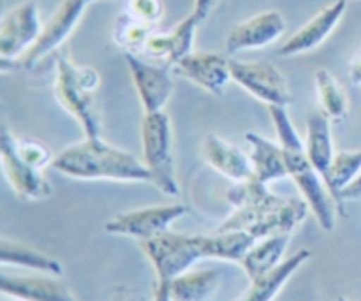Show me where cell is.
Returning a JSON list of instances; mask_svg holds the SVG:
<instances>
[{
  "label": "cell",
  "instance_id": "obj_6",
  "mask_svg": "<svg viewBox=\"0 0 361 301\" xmlns=\"http://www.w3.org/2000/svg\"><path fill=\"white\" fill-rule=\"evenodd\" d=\"M140 247L150 259L157 281H173L189 271L194 263L208 257L207 235H183L171 229L150 240H143Z\"/></svg>",
  "mask_w": 361,
  "mask_h": 301
},
{
  "label": "cell",
  "instance_id": "obj_35",
  "mask_svg": "<svg viewBox=\"0 0 361 301\" xmlns=\"http://www.w3.org/2000/svg\"><path fill=\"white\" fill-rule=\"evenodd\" d=\"M127 301H137L136 298H130V300H127Z\"/></svg>",
  "mask_w": 361,
  "mask_h": 301
},
{
  "label": "cell",
  "instance_id": "obj_23",
  "mask_svg": "<svg viewBox=\"0 0 361 301\" xmlns=\"http://www.w3.org/2000/svg\"><path fill=\"white\" fill-rule=\"evenodd\" d=\"M361 173V150H344L335 154L331 161L330 169L324 176V183L334 197L335 204L338 207V214L345 215L344 201H342V192L345 187L351 185Z\"/></svg>",
  "mask_w": 361,
  "mask_h": 301
},
{
  "label": "cell",
  "instance_id": "obj_2",
  "mask_svg": "<svg viewBox=\"0 0 361 301\" xmlns=\"http://www.w3.org/2000/svg\"><path fill=\"white\" fill-rule=\"evenodd\" d=\"M51 168L76 180L152 182L147 166L136 155L106 143L102 137H87L60 152Z\"/></svg>",
  "mask_w": 361,
  "mask_h": 301
},
{
  "label": "cell",
  "instance_id": "obj_24",
  "mask_svg": "<svg viewBox=\"0 0 361 301\" xmlns=\"http://www.w3.org/2000/svg\"><path fill=\"white\" fill-rule=\"evenodd\" d=\"M316 94L319 109L331 120V123H342L349 116V99L337 78L326 69L316 73Z\"/></svg>",
  "mask_w": 361,
  "mask_h": 301
},
{
  "label": "cell",
  "instance_id": "obj_3",
  "mask_svg": "<svg viewBox=\"0 0 361 301\" xmlns=\"http://www.w3.org/2000/svg\"><path fill=\"white\" fill-rule=\"evenodd\" d=\"M268 111H270L271 120H274L275 129H277L279 141L284 148L289 176L300 189L303 199L309 203L310 211L314 214L316 221L319 222L321 229L331 233L335 229V201L328 192L323 176L317 173V169L310 162L305 150V143L300 140L286 108H282V106H268Z\"/></svg>",
  "mask_w": 361,
  "mask_h": 301
},
{
  "label": "cell",
  "instance_id": "obj_32",
  "mask_svg": "<svg viewBox=\"0 0 361 301\" xmlns=\"http://www.w3.org/2000/svg\"><path fill=\"white\" fill-rule=\"evenodd\" d=\"M361 199V173L358 178L351 183L349 187H345V190L342 192V201H355Z\"/></svg>",
  "mask_w": 361,
  "mask_h": 301
},
{
  "label": "cell",
  "instance_id": "obj_14",
  "mask_svg": "<svg viewBox=\"0 0 361 301\" xmlns=\"http://www.w3.org/2000/svg\"><path fill=\"white\" fill-rule=\"evenodd\" d=\"M286 30V20L279 11H263L235 25L226 39V53L236 55L245 49H259L277 41Z\"/></svg>",
  "mask_w": 361,
  "mask_h": 301
},
{
  "label": "cell",
  "instance_id": "obj_4",
  "mask_svg": "<svg viewBox=\"0 0 361 301\" xmlns=\"http://www.w3.org/2000/svg\"><path fill=\"white\" fill-rule=\"evenodd\" d=\"M99 85L101 78L94 67L76 66L66 55L56 56L55 97L80 123L87 137H101V118L94 102V92Z\"/></svg>",
  "mask_w": 361,
  "mask_h": 301
},
{
  "label": "cell",
  "instance_id": "obj_11",
  "mask_svg": "<svg viewBox=\"0 0 361 301\" xmlns=\"http://www.w3.org/2000/svg\"><path fill=\"white\" fill-rule=\"evenodd\" d=\"M187 214L183 204H166V207H150L141 210L118 214L106 222L104 229L109 235H122L136 238L140 242L169 231V226Z\"/></svg>",
  "mask_w": 361,
  "mask_h": 301
},
{
  "label": "cell",
  "instance_id": "obj_21",
  "mask_svg": "<svg viewBox=\"0 0 361 301\" xmlns=\"http://www.w3.org/2000/svg\"><path fill=\"white\" fill-rule=\"evenodd\" d=\"M289 245V235H275L263 238L259 243H254L249 252L242 259V266L245 270L250 282H256L274 271L282 263L286 250Z\"/></svg>",
  "mask_w": 361,
  "mask_h": 301
},
{
  "label": "cell",
  "instance_id": "obj_13",
  "mask_svg": "<svg viewBox=\"0 0 361 301\" xmlns=\"http://www.w3.org/2000/svg\"><path fill=\"white\" fill-rule=\"evenodd\" d=\"M229 62L231 60L226 59L221 53L192 51L190 55L173 63L171 69L178 76L185 78L190 83L207 90L208 94L222 97L226 94V87L233 80Z\"/></svg>",
  "mask_w": 361,
  "mask_h": 301
},
{
  "label": "cell",
  "instance_id": "obj_9",
  "mask_svg": "<svg viewBox=\"0 0 361 301\" xmlns=\"http://www.w3.org/2000/svg\"><path fill=\"white\" fill-rule=\"evenodd\" d=\"M92 2L94 0H62L55 13L51 14V18L42 27V32L35 44L20 59L21 67L32 69L46 55L62 46L67 41V37L73 34L74 28L78 27L85 11Z\"/></svg>",
  "mask_w": 361,
  "mask_h": 301
},
{
  "label": "cell",
  "instance_id": "obj_8",
  "mask_svg": "<svg viewBox=\"0 0 361 301\" xmlns=\"http://www.w3.org/2000/svg\"><path fill=\"white\" fill-rule=\"evenodd\" d=\"M42 32L39 7L25 0L7 11L0 23V60H18L35 44Z\"/></svg>",
  "mask_w": 361,
  "mask_h": 301
},
{
  "label": "cell",
  "instance_id": "obj_18",
  "mask_svg": "<svg viewBox=\"0 0 361 301\" xmlns=\"http://www.w3.org/2000/svg\"><path fill=\"white\" fill-rule=\"evenodd\" d=\"M204 161L210 168L221 173L233 182H247L254 176V168L250 157H247L238 147L226 141L217 134H207L201 147Z\"/></svg>",
  "mask_w": 361,
  "mask_h": 301
},
{
  "label": "cell",
  "instance_id": "obj_36",
  "mask_svg": "<svg viewBox=\"0 0 361 301\" xmlns=\"http://www.w3.org/2000/svg\"><path fill=\"white\" fill-rule=\"evenodd\" d=\"M2 301H7V300H2Z\"/></svg>",
  "mask_w": 361,
  "mask_h": 301
},
{
  "label": "cell",
  "instance_id": "obj_30",
  "mask_svg": "<svg viewBox=\"0 0 361 301\" xmlns=\"http://www.w3.org/2000/svg\"><path fill=\"white\" fill-rule=\"evenodd\" d=\"M219 4V0H194L192 14H196V18L200 21H204L212 14V11L215 9V6Z\"/></svg>",
  "mask_w": 361,
  "mask_h": 301
},
{
  "label": "cell",
  "instance_id": "obj_27",
  "mask_svg": "<svg viewBox=\"0 0 361 301\" xmlns=\"http://www.w3.org/2000/svg\"><path fill=\"white\" fill-rule=\"evenodd\" d=\"M152 35L150 25L122 13L113 27V41L123 49V53H137L145 49L148 37Z\"/></svg>",
  "mask_w": 361,
  "mask_h": 301
},
{
  "label": "cell",
  "instance_id": "obj_7",
  "mask_svg": "<svg viewBox=\"0 0 361 301\" xmlns=\"http://www.w3.org/2000/svg\"><path fill=\"white\" fill-rule=\"evenodd\" d=\"M231 78L252 97L268 106H289L293 94L284 74L270 62H240L231 60Z\"/></svg>",
  "mask_w": 361,
  "mask_h": 301
},
{
  "label": "cell",
  "instance_id": "obj_26",
  "mask_svg": "<svg viewBox=\"0 0 361 301\" xmlns=\"http://www.w3.org/2000/svg\"><path fill=\"white\" fill-rule=\"evenodd\" d=\"M256 242L247 231H215L214 235H208V257L242 263Z\"/></svg>",
  "mask_w": 361,
  "mask_h": 301
},
{
  "label": "cell",
  "instance_id": "obj_31",
  "mask_svg": "<svg viewBox=\"0 0 361 301\" xmlns=\"http://www.w3.org/2000/svg\"><path fill=\"white\" fill-rule=\"evenodd\" d=\"M349 78L355 85H361V48L355 53L349 63Z\"/></svg>",
  "mask_w": 361,
  "mask_h": 301
},
{
  "label": "cell",
  "instance_id": "obj_28",
  "mask_svg": "<svg viewBox=\"0 0 361 301\" xmlns=\"http://www.w3.org/2000/svg\"><path fill=\"white\" fill-rule=\"evenodd\" d=\"M16 147H18V154H20V157L35 169L46 168V166L51 164L53 159H55L51 155V150H49L42 141L32 140V137L18 140Z\"/></svg>",
  "mask_w": 361,
  "mask_h": 301
},
{
  "label": "cell",
  "instance_id": "obj_12",
  "mask_svg": "<svg viewBox=\"0 0 361 301\" xmlns=\"http://www.w3.org/2000/svg\"><path fill=\"white\" fill-rule=\"evenodd\" d=\"M127 67H129L130 78H133L134 88L137 92L141 106H143L145 115L147 113L162 111L166 102L169 101L173 94L171 74L168 66H154L145 60H141L136 53H123Z\"/></svg>",
  "mask_w": 361,
  "mask_h": 301
},
{
  "label": "cell",
  "instance_id": "obj_5",
  "mask_svg": "<svg viewBox=\"0 0 361 301\" xmlns=\"http://www.w3.org/2000/svg\"><path fill=\"white\" fill-rule=\"evenodd\" d=\"M143 164L147 166L152 182L166 196H178L180 187L175 175L173 157V129L168 113H147L141 122Z\"/></svg>",
  "mask_w": 361,
  "mask_h": 301
},
{
  "label": "cell",
  "instance_id": "obj_10",
  "mask_svg": "<svg viewBox=\"0 0 361 301\" xmlns=\"http://www.w3.org/2000/svg\"><path fill=\"white\" fill-rule=\"evenodd\" d=\"M18 140L11 134L6 125L2 127V140H0V150H2V168L11 189L14 190L20 199L37 201L46 199L51 196V183L48 182L41 169L32 168L28 162L18 154Z\"/></svg>",
  "mask_w": 361,
  "mask_h": 301
},
{
  "label": "cell",
  "instance_id": "obj_20",
  "mask_svg": "<svg viewBox=\"0 0 361 301\" xmlns=\"http://www.w3.org/2000/svg\"><path fill=\"white\" fill-rule=\"evenodd\" d=\"M305 150L314 168L324 180L335 157V152L334 140H331V120L319 108L307 116Z\"/></svg>",
  "mask_w": 361,
  "mask_h": 301
},
{
  "label": "cell",
  "instance_id": "obj_17",
  "mask_svg": "<svg viewBox=\"0 0 361 301\" xmlns=\"http://www.w3.org/2000/svg\"><path fill=\"white\" fill-rule=\"evenodd\" d=\"M201 21L190 13L175 25L169 32H152L143 51L157 60H166L169 66L192 53L194 37Z\"/></svg>",
  "mask_w": 361,
  "mask_h": 301
},
{
  "label": "cell",
  "instance_id": "obj_25",
  "mask_svg": "<svg viewBox=\"0 0 361 301\" xmlns=\"http://www.w3.org/2000/svg\"><path fill=\"white\" fill-rule=\"evenodd\" d=\"M221 274L217 270H194L169 281L175 301H204L217 289Z\"/></svg>",
  "mask_w": 361,
  "mask_h": 301
},
{
  "label": "cell",
  "instance_id": "obj_29",
  "mask_svg": "<svg viewBox=\"0 0 361 301\" xmlns=\"http://www.w3.org/2000/svg\"><path fill=\"white\" fill-rule=\"evenodd\" d=\"M123 13L154 27L164 16V2L162 0H126Z\"/></svg>",
  "mask_w": 361,
  "mask_h": 301
},
{
  "label": "cell",
  "instance_id": "obj_33",
  "mask_svg": "<svg viewBox=\"0 0 361 301\" xmlns=\"http://www.w3.org/2000/svg\"><path fill=\"white\" fill-rule=\"evenodd\" d=\"M154 301H175L171 296L169 281H157V289H155Z\"/></svg>",
  "mask_w": 361,
  "mask_h": 301
},
{
  "label": "cell",
  "instance_id": "obj_16",
  "mask_svg": "<svg viewBox=\"0 0 361 301\" xmlns=\"http://www.w3.org/2000/svg\"><path fill=\"white\" fill-rule=\"evenodd\" d=\"M0 291L21 301H78L69 288L55 275H0Z\"/></svg>",
  "mask_w": 361,
  "mask_h": 301
},
{
  "label": "cell",
  "instance_id": "obj_1",
  "mask_svg": "<svg viewBox=\"0 0 361 301\" xmlns=\"http://www.w3.org/2000/svg\"><path fill=\"white\" fill-rule=\"evenodd\" d=\"M228 199L235 211L217 231H247L256 240L291 235L310 210L305 199L277 196L256 176L236 183L228 192Z\"/></svg>",
  "mask_w": 361,
  "mask_h": 301
},
{
  "label": "cell",
  "instance_id": "obj_34",
  "mask_svg": "<svg viewBox=\"0 0 361 301\" xmlns=\"http://www.w3.org/2000/svg\"><path fill=\"white\" fill-rule=\"evenodd\" d=\"M338 301H349V300L344 298V296H341V298H338Z\"/></svg>",
  "mask_w": 361,
  "mask_h": 301
},
{
  "label": "cell",
  "instance_id": "obj_19",
  "mask_svg": "<svg viewBox=\"0 0 361 301\" xmlns=\"http://www.w3.org/2000/svg\"><path fill=\"white\" fill-rule=\"evenodd\" d=\"M245 140L250 145V148H252L250 161H252L254 176L259 182L268 185L270 182L289 176L284 148H282L281 143H274V141L267 140V137L259 136L256 133H247Z\"/></svg>",
  "mask_w": 361,
  "mask_h": 301
},
{
  "label": "cell",
  "instance_id": "obj_15",
  "mask_svg": "<svg viewBox=\"0 0 361 301\" xmlns=\"http://www.w3.org/2000/svg\"><path fill=\"white\" fill-rule=\"evenodd\" d=\"M349 0H335L330 6L317 11L300 30H296L279 49L281 56H296L302 53L312 51L323 44L331 32L341 23L342 16L348 11Z\"/></svg>",
  "mask_w": 361,
  "mask_h": 301
},
{
  "label": "cell",
  "instance_id": "obj_22",
  "mask_svg": "<svg viewBox=\"0 0 361 301\" xmlns=\"http://www.w3.org/2000/svg\"><path fill=\"white\" fill-rule=\"evenodd\" d=\"M0 263L2 266H20L28 268V270L42 271V274L55 275L60 277L62 275V264L53 257L46 256V254L39 252V250L32 249V247L23 245L14 240L2 238L0 240Z\"/></svg>",
  "mask_w": 361,
  "mask_h": 301
}]
</instances>
